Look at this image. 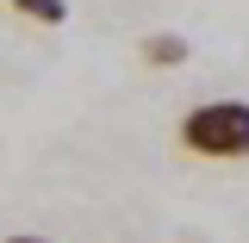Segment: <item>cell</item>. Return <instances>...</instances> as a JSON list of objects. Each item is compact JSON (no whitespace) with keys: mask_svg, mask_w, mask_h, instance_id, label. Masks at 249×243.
<instances>
[{"mask_svg":"<svg viewBox=\"0 0 249 243\" xmlns=\"http://www.w3.org/2000/svg\"><path fill=\"white\" fill-rule=\"evenodd\" d=\"M181 150L206 162H243L249 156V100H206L181 119Z\"/></svg>","mask_w":249,"mask_h":243,"instance_id":"6da1fadb","label":"cell"},{"mask_svg":"<svg viewBox=\"0 0 249 243\" xmlns=\"http://www.w3.org/2000/svg\"><path fill=\"white\" fill-rule=\"evenodd\" d=\"M13 6H19V13H31V19H44V25H56L62 13H69L62 0H13Z\"/></svg>","mask_w":249,"mask_h":243,"instance_id":"7a4b0ae2","label":"cell"},{"mask_svg":"<svg viewBox=\"0 0 249 243\" xmlns=\"http://www.w3.org/2000/svg\"><path fill=\"white\" fill-rule=\"evenodd\" d=\"M181 56H187L181 37H150V62H181Z\"/></svg>","mask_w":249,"mask_h":243,"instance_id":"3957f363","label":"cell"},{"mask_svg":"<svg viewBox=\"0 0 249 243\" xmlns=\"http://www.w3.org/2000/svg\"><path fill=\"white\" fill-rule=\"evenodd\" d=\"M6 243H44V237H6Z\"/></svg>","mask_w":249,"mask_h":243,"instance_id":"277c9868","label":"cell"}]
</instances>
